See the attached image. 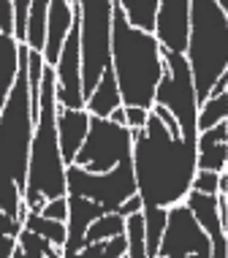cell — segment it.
Returning <instances> with one entry per match:
<instances>
[{"instance_id":"1","label":"cell","mask_w":228,"mask_h":258,"mask_svg":"<svg viewBox=\"0 0 228 258\" xmlns=\"http://www.w3.org/2000/svg\"><path fill=\"white\" fill-rule=\"evenodd\" d=\"M133 177L141 204L174 207L188 196L196 177V142L171 136L149 109L144 128L133 131Z\"/></svg>"},{"instance_id":"2","label":"cell","mask_w":228,"mask_h":258,"mask_svg":"<svg viewBox=\"0 0 228 258\" xmlns=\"http://www.w3.org/2000/svg\"><path fill=\"white\" fill-rule=\"evenodd\" d=\"M27 54L30 46L19 44V71L14 87L0 111V209L19 220L25 204L27 163L36 120L30 114V87H27Z\"/></svg>"},{"instance_id":"3","label":"cell","mask_w":228,"mask_h":258,"mask_svg":"<svg viewBox=\"0 0 228 258\" xmlns=\"http://www.w3.org/2000/svg\"><path fill=\"white\" fill-rule=\"evenodd\" d=\"M112 71L122 106L152 109L155 87L163 74L161 44L155 33L130 25L117 3L112 6Z\"/></svg>"},{"instance_id":"4","label":"cell","mask_w":228,"mask_h":258,"mask_svg":"<svg viewBox=\"0 0 228 258\" xmlns=\"http://www.w3.org/2000/svg\"><path fill=\"white\" fill-rule=\"evenodd\" d=\"M65 163L57 142V95H54V68H44L41 79V114L33 128L30 163H27L25 207L27 212H41L49 199L65 196Z\"/></svg>"},{"instance_id":"5","label":"cell","mask_w":228,"mask_h":258,"mask_svg":"<svg viewBox=\"0 0 228 258\" xmlns=\"http://www.w3.org/2000/svg\"><path fill=\"white\" fill-rule=\"evenodd\" d=\"M185 60L190 66L198 106L223 74H228V11L215 0H190Z\"/></svg>"},{"instance_id":"6","label":"cell","mask_w":228,"mask_h":258,"mask_svg":"<svg viewBox=\"0 0 228 258\" xmlns=\"http://www.w3.org/2000/svg\"><path fill=\"white\" fill-rule=\"evenodd\" d=\"M79 22L82 95L93 93L101 74L112 66V6L114 0H73Z\"/></svg>"},{"instance_id":"7","label":"cell","mask_w":228,"mask_h":258,"mask_svg":"<svg viewBox=\"0 0 228 258\" xmlns=\"http://www.w3.org/2000/svg\"><path fill=\"white\" fill-rule=\"evenodd\" d=\"M163 57V74L155 87L152 103L169 109L179 125V136L185 142H196L198 128H196V114H198V101H196V87H193L190 66L182 52H171L161 46Z\"/></svg>"},{"instance_id":"8","label":"cell","mask_w":228,"mask_h":258,"mask_svg":"<svg viewBox=\"0 0 228 258\" xmlns=\"http://www.w3.org/2000/svg\"><path fill=\"white\" fill-rule=\"evenodd\" d=\"M65 190L71 196H85L95 204H101L106 212H114L125 199L136 196V177H133V160L125 158L109 171L93 174L82 166H65Z\"/></svg>"},{"instance_id":"9","label":"cell","mask_w":228,"mask_h":258,"mask_svg":"<svg viewBox=\"0 0 228 258\" xmlns=\"http://www.w3.org/2000/svg\"><path fill=\"white\" fill-rule=\"evenodd\" d=\"M130 150H133V131L128 125H117L109 117L90 114L87 139L82 142L73 163L93 174H101L114 169L120 160L130 158Z\"/></svg>"},{"instance_id":"10","label":"cell","mask_w":228,"mask_h":258,"mask_svg":"<svg viewBox=\"0 0 228 258\" xmlns=\"http://www.w3.org/2000/svg\"><path fill=\"white\" fill-rule=\"evenodd\" d=\"M54 95L57 106L63 109H85L82 95V54H79V22H76V6H73V25L65 36V44L60 49V57L54 62Z\"/></svg>"},{"instance_id":"11","label":"cell","mask_w":228,"mask_h":258,"mask_svg":"<svg viewBox=\"0 0 228 258\" xmlns=\"http://www.w3.org/2000/svg\"><path fill=\"white\" fill-rule=\"evenodd\" d=\"M209 247H212L209 236L196 223L193 212L185 207V201L166 209V228L161 236V245H158V255H185Z\"/></svg>"},{"instance_id":"12","label":"cell","mask_w":228,"mask_h":258,"mask_svg":"<svg viewBox=\"0 0 228 258\" xmlns=\"http://www.w3.org/2000/svg\"><path fill=\"white\" fill-rule=\"evenodd\" d=\"M188 17H190V0H161L155 17V38L163 49L185 52L188 44Z\"/></svg>"},{"instance_id":"13","label":"cell","mask_w":228,"mask_h":258,"mask_svg":"<svg viewBox=\"0 0 228 258\" xmlns=\"http://www.w3.org/2000/svg\"><path fill=\"white\" fill-rule=\"evenodd\" d=\"M196 169L223 174L228 169V120L196 136Z\"/></svg>"},{"instance_id":"14","label":"cell","mask_w":228,"mask_h":258,"mask_svg":"<svg viewBox=\"0 0 228 258\" xmlns=\"http://www.w3.org/2000/svg\"><path fill=\"white\" fill-rule=\"evenodd\" d=\"M90 128V111L87 109H63L57 106V142H60V155L63 163L71 166L82 142L87 139Z\"/></svg>"},{"instance_id":"15","label":"cell","mask_w":228,"mask_h":258,"mask_svg":"<svg viewBox=\"0 0 228 258\" xmlns=\"http://www.w3.org/2000/svg\"><path fill=\"white\" fill-rule=\"evenodd\" d=\"M71 25H73V3L71 0H49V14H46V44H44V62L46 66H54V62H57Z\"/></svg>"},{"instance_id":"16","label":"cell","mask_w":228,"mask_h":258,"mask_svg":"<svg viewBox=\"0 0 228 258\" xmlns=\"http://www.w3.org/2000/svg\"><path fill=\"white\" fill-rule=\"evenodd\" d=\"M106 215V209L95 201H90L85 196H71L68 193V220H65V228H68V236H65V247L63 250H79L85 247V231L90 228V223L95 218Z\"/></svg>"},{"instance_id":"17","label":"cell","mask_w":228,"mask_h":258,"mask_svg":"<svg viewBox=\"0 0 228 258\" xmlns=\"http://www.w3.org/2000/svg\"><path fill=\"white\" fill-rule=\"evenodd\" d=\"M185 207L193 212L196 223L204 228V234L212 239L217 236H228L223 223H220V212H217V196H206V193H198V190H188V196L182 199Z\"/></svg>"},{"instance_id":"18","label":"cell","mask_w":228,"mask_h":258,"mask_svg":"<svg viewBox=\"0 0 228 258\" xmlns=\"http://www.w3.org/2000/svg\"><path fill=\"white\" fill-rule=\"evenodd\" d=\"M117 106H122V95H120V87H117L112 66H109L106 71L101 74V79H98V85L93 87V93L87 95L85 109L93 117H109Z\"/></svg>"},{"instance_id":"19","label":"cell","mask_w":228,"mask_h":258,"mask_svg":"<svg viewBox=\"0 0 228 258\" xmlns=\"http://www.w3.org/2000/svg\"><path fill=\"white\" fill-rule=\"evenodd\" d=\"M19 71V41L11 33H0V111L6 106Z\"/></svg>"},{"instance_id":"20","label":"cell","mask_w":228,"mask_h":258,"mask_svg":"<svg viewBox=\"0 0 228 258\" xmlns=\"http://www.w3.org/2000/svg\"><path fill=\"white\" fill-rule=\"evenodd\" d=\"M46 14H49V0H33L30 3L25 44L36 52H44V44H46Z\"/></svg>"},{"instance_id":"21","label":"cell","mask_w":228,"mask_h":258,"mask_svg":"<svg viewBox=\"0 0 228 258\" xmlns=\"http://www.w3.org/2000/svg\"><path fill=\"white\" fill-rule=\"evenodd\" d=\"M166 209L169 207H149L141 204V218H144V250L149 258H158V245L166 228Z\"/></svg>"},{"instance_id":"22","label":"cell","mask_w":228,"mask_h":258,"mask_svg":"<svg viewBox=\"0 0 228 258\" xmlns=\"http://www.w3.org/2000/svg\"><path fill=\"white\" fill-rule=\"evenodd\" d=\"M117 6L122 9L125 19L139 30L152 33L155 30V17H158V3L161 0H114Z\"/></svg>"},{"instance_id":"23","label":"cell","mask_w":228,"mask_h":258,"mask_svg":"<svg viewBox=\"0 0 228 258\" xmlns=\"http://www.w3.org/2000/svg\"><path fill=\"white\" fill-rule=\"evenodd\" d=\"M128 250V239L125 234L114 236V239H103V242H93L79 250H63V258H120Z\"/></svg>"},{"instance_id":"24","label":"cell","mask_w":228,"mask_h":258,"mask_svg":"<svg viewBox=\"0 0 228 258\" xmlns=\"http://www.w3.org/2000/svg\"><path fill=\"white\" fill-rule=\"evenodd\" d=\"M25 228L36 231L38 236L49 239L54 247H65V236H68V228L63 220H52V218H44L41 212H27L25 218Z\"/></svg>"},{"instance_id":"25","label":"cell","mask_w":228,"mask_h":258,"mask_svg":"<svg viewBox=\"0 0 228 258\" xmlns=\"http://www.w3.org/2000/svg\"><path fill=\"white\" fill-rule=\"evenodd\" d=\"M228 120V90L225 93H215V95H206V101L198 106V114H196V128L198 131H206L217 122H225Z\"/></svg>"},{"instance_id":"26","label":"cell","mask_w":228,"mask_h":258,"mask_svg":"<svg viewBox=\"0 0 228 258\" xmlns=\"http://www.w3.org/2000/svg\"><path fill=\"white\" fill-rule=\"evenodd\" d=\"M125 234V218L117 212H106L101 218H95L90 223V228L85 231V245L93 242H103V239H114V236Z\"/></svg>"},{"instance_id":"27","label":"cell","mask_w":228,"mask_h":258,"mask_svg":"<svg viewBox=\"0 0 228 258\" xmlns=\"http://www.w3.org/2000/svg\"><path fill=\"white\" fill-rule=\"evenodd\" d=\"M17 245L27 250L30 255H41V258H63V247H54L49 239H44V236H38L36 231H30V228L22 226V231L17 236Z\"/></svg>"},{"instance_id":"28","label":"cell","mask_w":228,"mask_h":258,"mask_svg":"<svg viewBox=\"0 0 228 258\" xmlns=\"http://www.w3.org/2000/svg\"><path fill=\"white\" fill-rule=\"evenodd\" d=\"M33 0H11L14 6V38L25 44V27H27V11H30Z\"/></svg>"},{"instance_id":"29","label":"cell","mask_w":228,"mask_h":258,"mask_svg":"<svg viewBox=\"0 0 228 258\" xmlns=\"http://www.w3.org/2000/svg\"><path fill=\"white\" fill-rule=\"evenodd\" d=\"M217 182H220V174H215V171H196L190 190L206 193V196H217Z\"/></svg>"},{"instance_id":"30","label":"cell","mask_w":228,"mask_h":258,"mask_svg":"<svg viewBox=\"0 0 228 258\" xmlns=\"http://www.w3.org/2000/svg\"><path fill=\"white\" fill-rule=\"evenodd\" d=\"M41 215L44 218H52V220H68V193L65 196H57V199H49L41 209Z\"/></svg>"},{"instance_id":"31","label":"cell","mask_w":228,"mask_h":258,"mask_svg":"<svg viewBox=\"0 0 228 258\" xmlns=\"http://www.w3.org/2000/svg\"><path fill=\"white\" fill-rule=\"evenodd\" d=\"M147 114L149 109H139V106H125V122L130 131H139L144 128V122H147Z\"/></svg>"},{"instance_id":"32","label":"cell","mask_w":228,"mask_h":258,"mask_svg":"<svg viewBox=\"0 0 228 258\" xmlns=\"http://www.w3.org/2000/svg\"><path fill=\"white\" fill-rule=\"evenodd\" d=\"M19 231H22V223H19L17 218H11V215H6L3 209H0V234L14 236V239H17Z\"/></svg>"},{"instance_id":"33","label":"cell","mask_w":228,"mask_h":258,"mask_svg":"<svg viewBox=\"0 0 228 258\" xmlns=\"http://www.w3.org/2000/svg\"><path fill=\"white\" fill-rule=\"evenodd\" d=\"M152 111L158 114V120H161L166 128H169V134L171 136H179V125H177V120H174V114H171L169 109H163V106H158V103H152Z\"/></svg>"},{"instance_id":"34","label":"cell","mask_w":228,"mask_h":258,"mask_svg":"<svg viewBox=\"0 0 228 258\" xmlns=\"http://www.w3.org/2000/svg\"><path fill=\"white\" fill-rule=\"evenodd\" d=\"M117 215H122V218H128V215H133V212H141V199H139V193L136 196H130V199H125L120 207L114 209Z\"/></svg>"},{"instance_id":"35","label":"cell","mask_w":228,"mask_h":258,"mask_svg":"<svg viewBox=\"0 0 228 258\" xmlns=\"http://www.w3.org/2000/svg\"><path fill=\"white\" fill-rule=\"evenodd\" d=\"M209 258H228V236H217V239H212Z\"/></svg>"},{"instance_id":"36","label":"cell","mask_w":228,"mask_h":258,"mask_svg":"<svg viewBox=\"0 0 228 258\" xmlns=\"http://www.w3.org/2000/svg\"><path fill=\"white\" fill-rule=\"evenodd\" d=\"M14 247H17V239H14V236L0 234V258H11Z\"/></svg>"},{"instance_id":"37","label":"cell","mask_w":228,"mask_h":258,"mask_svg":"<svg viewBox=\"0 0 228 258\" xmlns=\"http://www.w3.org/2000/svg\"><path fill=\"white\" fill-rule=\"evenodd\" d=\"M109 120L117 122V125H128V122H125V106H117L112 114H109Z\"/></svg>"},{"instance_id":"38","label":"cell","mask_w":228,"mask_h":258,"mask_svg":"<svg viewBox=\"0 0 228 258\" xmlns=\"http://www.w3.org/2000/svg\"><path fill=\"white\" fill-rule=\"evenodd\" d=\"M212 250V247H209ZM209 250H198V253H185V255H158V258H209Z\"/></svg>"},{"instance_id":"39","label":"cell","mask_w":228,"mask_h":258,"mask_svg":"<svg viewBox=\"0 0 228 258\" xmlns=\"http://www.w3.org/2000/svg\"><path fill=\"white\" fill-rule=\"evenodd\" d=\"M11 258H41V255H30V253H27V250H22V247H14V253H11Z\"/></svg>"},{"instance_id":"40","label":"cell","mask_w":228,"mask_h":258,"mask_svg":"<svg viewBox=\"0 0 228 258\" xmlns=\"http://www.w3.org/2000/svg\"><path fill=\"white\" fill-rule=\"evenodd\" d=\"M215 3H217L220 9H223V11H228V0H215Z\"/></svg>"},{"instance_id":"41","label":"cell","mask_w":228,"mask_h":258,"mask_svg":"<svg viewBox=\"0 0 228 258\" xmlns=\"http://www.w3.org/2000/svg\"><path fill=\"white\" fill-rule=\"evenodd\" d=\"M120 258H128V253H125V255H120Z\"/></svg>"}]
</instances>
